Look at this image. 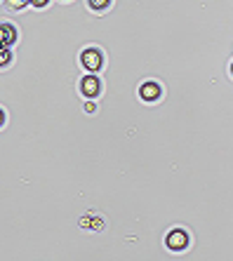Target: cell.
Instances as JSON below:
<instances>
[{
	"instance_id": "6da1fadb",
	"label": "cell",
	"mask_w": 233,
	"mask_h": 261,
	"mask_svg": "<svg viewBox=\"0 0 233 261\" xmlns=\"http://www.w3.org/2000/svg\"><path fill=\"white\" fill-rule=\"evenodd\" d=\"M80 62H82V66H85L87 71H99L104 59H101V52H99V50L90 47V50H85V52L80 54Z\"/></svg>"
},
{
	"instance_id": "7a4b0ae2",
	"label": "cell",
	"mask_w": 233,
	"mask_h": 261,
	"mask_svg": "<svg viewBox=\"0 0 233 261\" xmlns=\"http://www.w3.org/2000/svg\"><path fill=\"white\" fill-rule=\"evenodd\" d=\"M80 90H82V94L85 97H97L99 94V90H101V82H99V78L97 75H85L82 78V82H80Z\"/></svg>"
},
{
	"instance_id": "3957f363",
	"label": "cell",
	"mask_w": 233,
	"mask_h": 261,
	"mask_svg": "<svg viewBox=\"0 0 233 261\" xmlns=\"http://www.w3.org/2000/svg\"><path fill=\"white\" fill-rule=\"evenodd\" d=\"M186 245H188V235L184 233V231H179V228L167 235V247H170V250H184Z\"/></svg>"
},
{
	"instance_id": "277c9868",
	"label": "cell",
	"mask_w": 233,
	"mask_h": 261,
	"mask_svg": "<svg viewBox=\"0 0 233 261\" xmlns=\"http://www.w3.org/2000/svg\"><path fill=\"white\" fill-rule=\"evenodd\" d=\"M139 94H142L144 101H155L158 97H160V87H158L155 82H144L142 90H139Z\"/></svg>"
},
{
	"instance_id": "5b68a950",
	"label": "cell",
	"mask_w": 233,
	"mask_h": 261,
	"mask_svg": "<svg viewBox=\"0 0 233 261\" xmlns=\"http://www.w3.org/2000/svg\"><path fill=\"white\" fill-rule=\"evenodd\" d=\"M17 40V31L9 26V24H0V45H12Z\"/></svg>"
},
{
	"instance_id": "8992f818",
	"label": "cell",
	"mask_w": 233,
	"mask_h": 261,
	"mask_svg": "<svg viewBox=\"0 0 233 261\" xmlns=\"http://www.w3.org/2000/svg\"><path fill=\"white\" fill-rule=\"evenodd\" d=\"M9 62H12V54H9L7 47H2V50H0V66H7Z\"/></svg>"
},
{
	"instance_id": "52a82bcc",
	"label": "cell",
	"mask_w": 233,
	"mask_h": 261,
	"mask_svg": "<svg viewBox=\"0 0 233 261\" xmlns=\"http://www.w3.org/2000/svg\"><path fill=\"white\" fill-rule=\"evenodd\" d=\"M108 2H111V0H90L92 9H104V7H108Z\"/></svg>"
},
{
	"instance_id": "ba28073f",
	"label": "cell",
	"mask_w": 233,
	"mask_h": 261,
	"mask_svg": "<svg viewBox=\"0 0 233 261\" xmlns=\"http://www.w3.org/2000/svg\"><path fill=\"white\" fill-rule=\"evenodd\" d=\"M9 2V7L12 9H19V7H24V5H26V2H21V0H7Z\"/></svg>"
},
{
	"instance_id": "9c48e42d",
	"label": "cell",
	"mask_w": 233,
	"mask_h": 261,
	"mask_svg": "<svg viewBox=\"0 0 233 261\" xmlns=\"http://www.w3.org/2000/svg\"><path fill=\"white\" fill-rule=\"evenodd\" d=\"M50 0H31V5H36V7H45Z\"/></svg>"
},
{
	"instance_id": "30bf717a",
	"label": "cell",
	"mask_w": 233,
	"mask_h": 261,
	"mask_svg": "<svg viewBox=\"0 0 233 261\" xmlns=\"http://www.w3.org/2000/svg\"><path fill=\"white\" fill-rule=\"evenodd\" d=\"M2 123H5V113L0 111V125H2Z\"/></svg>"
},
{
	"instance_id": "8fae6325",
	"label": "cell",
	"mask_w": 233,
	"mask_h": 261,
	"mask_svg": "<svg viewBox=\"0 0 233 261\" xmlns=\"http://www.w3.org/2000/svg\"><path fill=\"white\" fill-rule=\"evenodd\" d=\"M21 2H31V0H21Z\"/></svg>"
},
{
	"instance_id": "7c38bea8",
	"label": "cell",
	"mask_w": 233,
	"mask_h": 261,
	"mask_svg": "<svg viewBox=\"0 0 233 261\" xmlns=\"http://www.w3.org/2000/svg\"><path fill=\"white\" fill-rule=\"evenodd\" d=\"M231 71H233V64H231Z\"/></svg>"
}]
</instances>
